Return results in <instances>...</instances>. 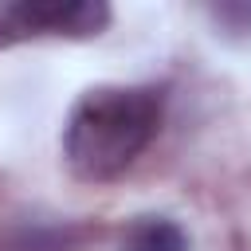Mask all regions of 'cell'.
<instances>
[{
    "label": "cell",
    "mask_w": 251,
    "mask_h": 251,
    "mask_svg": "<svg viewBox=\"0 0 251 251\" xmlns=\"http://www.w3.org/2000/svg\"><path fill=\"white\" fill-rule=\"evenodd\" d=\"M161 129V94L153 86H94L63 126V157L82 180L122 176Z\"/></svg>",
    "instance_id": "6da1fadb"
},
{
    "label": "cell",
    "mask_w": 251,
    "mask_h": 251,
    "mask_svg": "<svg viewBox=\"0 0 251 251\" xmlns=\"http://www.w3.org/2000/svg\"><path fill=\"white\" fill-rule=\"evenodd\" d=\"M110 24L102 0H16L0 4V47L27 39H90Z\"/></svg>",
    "instance_id": "7a4b0ae2"
},
{
    "label": "cell",
    "mask_w": 251,
    "mask_h": 251,
    "mask_svg": "<svg viewBox=\"0 0 251 251\" xmlns=\"http://www.w3.org/2000/svg\"><path fill=\"white\" fill-rule=\"evenodd\" d=\"M122 251H188V235L169 216H137L122 231Z\"/></svg>",
    "instance_id": "3957f363"
}]
</instances>
